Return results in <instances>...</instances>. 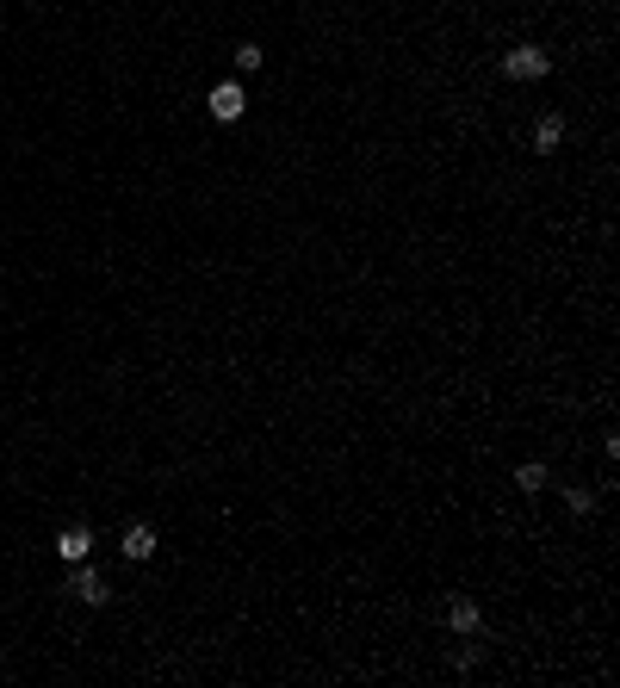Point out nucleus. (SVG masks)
<instances>
[{
	"mask_svg": "<svg viewBox=\"0 0 620 688\" xmlns=\"http://www.w3.org/2000/svg\"><path fill=\"white\" fill-rule=\"evenodd\" d=\"M509 75H515V81H540V75H546V50H534V44L509 50Z\"/></svg>",
	"mask_w": 620,
	"mask_h": 688,
	"instance_id": "f257e3e1",
	"label": "nucleus"
},
{
	"mask_svg": "<svg viewBox=\"0 0 620 688\" xmlns=\"http://www.w3.org/2000/svg\"><path fill=\"white\" fill-rule=\"evenodd\" d=\"M242 105H248V94H242L236 81H224V87H211V118H242Z\"/></svg>",
	"mask_w": 620,
	"mask_h": 688,
	"instance_id": "f03ea898",
	"label": "nucleus"
},
{
	"mask_svg": "<svg viewBox=\"0 0 620 688\" xmlns=\"http://www.w3.org/2000/svg\"><path fill=\"white\" fill-rule=\"evenodd\" d=\"M69 595H81L87 608H100L105 602V583H100V571H75V583H69Z\"/></svg>",
	"mask_w": 620,
	"mask_h": 688,
	"instance_id": "7ed1b4c3",
	"label": "nucleus"
},
{
	"mask_svg": "<svg viewBox=\"0 0 620 688\" xmlns=\"http://www.w3.org/2000/svg\"><path fill=\"white\" fill-rule=\"evenodd\" d=\"M87 546H94V533H87V527H63V540H56V552H63L69 564H81V558H87Z\"/></svg>",
	"mask_w": 620,
	"mask_h": 688,
	"instance_id": "20e7f679",
	"label": "nucleus"
},
{
	"mask_svg": "<svg viewBox=\"0 0 620 688\" xmlns=\"http://www.w3.org/2000/svg\"><path fill=\"white\" fill-rule=\"evenodd\" d=\"M155 552V533L149 527H125V558H149Z\"/></svg>",
	"mask_w": 620,
	"mask_h": 688,
	"instance_id": "39448f33",
	"label": "nucleus"
},
{
	"mask_svg": "<svg viewBox=\"0 0 620 688\" xmlns=\"http://www.w3.org/2000/svg\"><path fill=\"white\" fill-rule=\"evenodd\" d=\"M447 620H453V626H459V633H478V602H453V608H447Z\"/></svg>",
	"mask_w": 620,
	"mask_h": 688,
	"instance_id": "423d86ee",
	"label": "nucleus"
},
{
	"mask_svg": "<svg viewBox=\"0 0 620 688\" xmlns=\"http://www.w3.org/2000/svg\"><path fill=\"white\" fill-rule=\"evenodd\" d=\"M558 137H565V125H558V118H540V131H534V143H540V149H558Z\"/></svg>",
	"mask_w": 620,
	"mask_h": 688,
	"instance_id": "0eeeda50",
	"label": "nucleus"
},
{
	"mask_svg": "<svg viewBox=\"0 0 620 688\" xmlns=\"http://www.w3.org/2000/svg\"><path fill=\"white\" fill-rule=\"evenodd\" d=\"M515 484H521V490H546V465H521Z\"/></svg>",
	"mask_w": 620,
	"mask_h": 688,
	"instance_id": "6e6552de",
	"label": "nucleus"
}]
</instances>
